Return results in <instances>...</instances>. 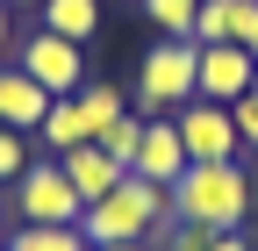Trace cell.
<instances>
[{
    "instance_id": "cell-22",
    "label": "cell",
    "mask_w": 258,
    "mask_h": 251,
    "mask_svg": "<svg viewBox=\"0 0 258 251\" xmlns=\"http://www.w3.org/2000/svg\"><path fill=\"white\" fill-rule=\"evenodd\" d=\"M15 50V8H0V57Z\"/></svg>"
},
{
    "instance_id": "cell-16",
    "label": "cell",
    "mask_w": 258,
    "mask_h": 251,
    "mask_svg": "<svg viewBox=\"0 0 258 251\" xmlns=\"http://www.w3.org/2000/svg\"><path fill=\"white\" fill-rule=\"evenodd\" d=\"M93 144H101L108 158H115V165L129 172V165H137V144H144V115H122V122H108V130L93 137Z\"/></svg>"
},
{
    "instance_id": "cell-13",
    "label": "cell",
    "mask_w": 258,
    "mask_h": 251,
    "mask_svg": "<svg viewBox=\"0 0 258 251\" xmlns=\"http://www.w3.org/2000/svg\"><path fill=\"white\" fill-rule=\"evenodd\" d=\"M79 108H86V122H93V137H101L108 122H122V115H129V93H122V86H108V79H86V86H79Z\"/></svg>"
},
{
    "instance_id": "cell-23",
    "label": "cell",
    "mask_w": 258,
    "mask_h": 251,
    "mask_svg": "<svg viewBox=\"0 0 258 251\" xmlns=\"http://www.w3.org/2000/svg\"><path fill=\"white\" fill-rule=\"evenodd\" d=\"M0 8H15V15H36V8H43V0H0Z\"/></svg>"
},
{
    "instance_id": "cell-10",
    "label": "cell",
    "mask_w": 258,
    "mask_h": 251,
    "mask_svg": "<svg viewBox=\"0 0 258 251\" xmlns=\"http://www.w3.org/2000/svg\"><path fill=\"white\" fill-rule=\"evenodd\" d=\"M57 165H64V179H72V194H79V201H101L108 186H122V179H129V172L108 158L101 144H79V151H64Z\"/></svg>"
},
{
    "instance_id": "cell-2",
    "label": "cell",
    "mask_w": 258,
    "mask_h": 251,
    "mask_svg": "<svg viewBox=\"0 0 258 251\" xmlns=\"http://www.w3.org/2000/svg\"><path fill=\"white\" fill-rule=\"evenodd\" d=\"M165 223H172V186H151L137 172L122 186H108L101 201H86V215H79L86 244H151Z\"/></svg>"
},
{
    "instance_id": "cell-8",
    "label": "cell",
    "mask_w": 258,
    "mask_h": 251,
    "mask_svg": "<svg viewBox=\"0 0 258 251\" xmlns=\"http://www.w3.org/2000/svg\"><path fill=\"white\" fill-rule=\"evenodd\" d=\"M194 158H186V144H179V122L172 115H144V144H137V179H151V186H172L179 172H186Z\"/></svg>"
},
{
    "instance_id": "cell-25",
    "label": "cell",
    "mask_w": 258,
    "mask_h": 251,
    "mask_svg": "<svg viewBox=\"0 0 258 251\" xmlns=\"http://www.w3.org/2000/svg\"><path fill=\"white\" fill-rule=\"evenodd\" d=\"M0 251H8V215H0Z\"/></svg>"
},
{
    "instance_id": "cell-4",
    "label": "cell",
    "mask_w": 258,
    "mask_h": 251,
    "mask_svg": "<svg viewBox=\"0 0 258 251\" xmlns=\"http://www.w3.org/2000/svg\"><path fill=\"white\" fill-rule=\"evenodd\" d=\"M8 201H15L22 223H43V230H79V215H86V201L72 194V179H64L57 158H50V165H29V172L8 186Z\"/></svg>"
},
{
    "instance_id": "cell-18",
    "label": "cell",
    "mask_w": 258,
    "mask_h": 251,
    "mask_svg": "<svg viewBox=\"0 0 258 251\" xmlns=\"http://www.w3.org/2000/svg\"><path fill=\"white\" fill-rule=\"evenodd\" d=\"M208 244H215V230L186 223V215H172V223L158 230V251H208Z\"/></svg>"
},
{
    "instance_id": "cell-12",
    "label": "cell",
    "mask_w": 258,
    "mask_h": 251,
    "mask_svg": "<svg viewBox=\"0 0 258 251\" xmlns=\"http://www.w3.org/2000/svg\"><path fill=\"white\" fill-rule=\"evenodd\" d=\"M43 29L50 36H72V43H93L101 36V0H43Z\"/></svg>"
},
{
    "instance_id": "cell-24",
    "label": "cell",
    "mask_w": 258,
    "mask_h": 251,
    "mask_svg": "<svg viewBox=\"0 0 258 251\" xmlns=\"http://www.w3.org/2000/svg\"><path fill=\"white\" fill-rule=\"evenodd\" d=\"M93 251H151V244H93Z\"/></svg>"
},
{
    "instance_id": "cell-7",
    "label": "cell",
    "mask_w": 258,
    "mask_h": 251,
    "mask_svg": "<svg viewBox=\"0 0 258 251\" xmlns=\"http://www.w3.org/2000/svg\"><path fill=\"white\" fill-rule=\"evenodd\" d=\"M258 79V57L237 43H201V72H194V101H215V108H237Z\"/></svg>"
},
{
    "instance_id": "cell-5",
    "label": "cell",
    "mask_w": 258,
    "mask_h": 251,
    "mask_svg": "<svg viewBox=\"0 0 258 251\" xmlns=\"http://www.w3.org/2000/svg\"><path fill=\"white\" fill-rule=\"evenodd\" d=\"M15 65H22V72H29V79H36L50 101H57V93H79V86H86V43L36 29V36L22 43V57H15Z\"/></svg>"
},
{
    "instance_id": "cell-11",
    "label": "cell",
    "mask_w": 258,
    "mask_h": 251,
    "mask_svg": "<svg viewBox=\"0 0 258 251\" xmlns=\"http://www.w3.org/2000/svg\"><path fill=\"white\" fill-rule=\"evenodd\" d=\"M79 144H93V122H86V108H79V93H57L50 115H43V151L64 158V151H79Z\"/></svg>"
},
{
    "instance_id": "cell-6",
    "label": "cell",
    "mask_w": 258,
    "mask_h": 251,
    "mask_svg": "<svg viewBox=\"0 0 258 251\" xmlns=\"http://www.w3.org/2000/svg\"><path fill=\"white\" fill-rule=\"evenodd\" d=\"M172 122H179V144H186V158H194V165H222V158H237V151H244L237 115H230V108H215V101H186Z\"/></svg>"
},
{
    "instance_id": "cell-17",
    "label": "cell",
    "mask_w": 258,
    "mask_h": 251,
    "mask_svg": "<svg viewBox=\"0 0 258 251\" xmlns=\"http://www.w3.org/2000/svg\"><path fill=\"white\" fill-rule=\"evenodd\" d=\"M29 165H36V158H29V137H22V130H0V194H8Z\"/></svg>"
},
{
    "instance_id": "cell-9",
    "label": "cell",
    "mask_w": 258,
    "mask_h": 251,
    "mask_svg": "<svg viewBox=\"0 0 258 251\" xmlns=\"http://www.w3.org/2000/svg\"><path fill=\"white\" fill-rule=\"evenodd\" d=\"M43 115H50V93L29 79L22 65H0V130H43Z\"/></svg>"
},
{
    "instance_id": "cell-20",
    "label": "cell",
    "mask_w": 258,
    "mask_h": 251,
    "mask_svg": "<svg viewBox=\"0 0 258 251\" xmlns=\"http://www.w3.org/2000/svg\"><path fill=\"white\" fill-rule=\"evenodd\" d=\"M230 115H237V137H244V151H258V93H244Z\"/></svg>"
},
{
    "instance_id": "cell-14",
    "label": "cell",
    "mask_w": 258,
    "mask_h": 251,
    "mask_svg": "<svg viewBox=\"0 0 258 251\" xmlns=\"http://www.w3.org/2000/svg\"><path fill=\"white\" fill-rule=\"evenodd\" d=\"M8 251H93L86 230H43V223H22L8 230Z\"/></svg>"
},
{
    "instance_id": "cell-15",
    "label": "cell",
    "mask_w": 258,
    "mask_h": 251,
    "mask_svg": "<svg viewBox=\"0 0 258 251\" xmlns=\"http://www.w3.org/2000/svg\"><path fill=\"white\" fill-rule=\"evenodd\" d=\"M144 15L158 36H172V43H194V15H201V0H144Z\"/></svg>"
},
{
    "instance_id": "cell-26",
    "label": "cell",
    "mask_w": 258,
    "mask_h": 251,
    "mask_svg": "<svg viewBox=\"0 0 258 251\" xmlns=\"http://www.w3.org/2000/svg\"><path fill=\"white\" fill-rule=\"evenodd\" d=\"M251 93H258V79H251Z\"/></svg>"
},
{
    "instance_id": "cell-1",
    "label": "cell",
    "mask_w": 258,
    "mask_h": 251,
    "mask_svg": "<svg viewBox=\"0 0 258 251\" xmlns=\"http://www.w3.org/2000/svg\"><path fill=\"white\" fill-rule=\"evenodd\" d=\"M251 208H258V186L237 158H222V165H186L172 179V215H186V223H201V230H244L251 223Z\"/></svg>"
},
{
    "instance_id": "cell-21",
    "label": "cell",
    "mask_w": 258,
    "mask_h": 251,
    "mask_svg": "<svg viewBox=\"0 0 258 251\" xmlns=\"http://www.w3.org/2000/svg\"><path fill=\"white\" fill-rule=\"evenodd\" d=\"M208 251H258V244H251V237H244V230H222V237H215V244H208Z\"/></svg>"
},
{
    "instance_id": "cell-3",
    "label": "cell",
    "mask_w": 258,
    "mask_h": 251,
    "mask_svg": "<svg viewBox=\"0 0 258 251\" xmlns=\"http://www.w3.org/2000/svg\"><path fill=\"white\" fill-rule=\"evenodd\" d=\"M194 72H201V43H172L158 36L137 65V108L144 115H179L194 101Z\"/></svg>"
},
{
    "instance_id": "cell-19",
    "label": "cell",
    "mask_w": 258,
    "mask_h": 251,
    "mask_svg": "<svg viewBox=\"0 0 258 251\" xmlns=\"http://www.w3.org/2000/svg\"><path fill=\"white\" fill-rule=\"evenodd\" d=\"M222 8H230V43L258 57V0H222Z\"/></svg>"
}]
</instances>
